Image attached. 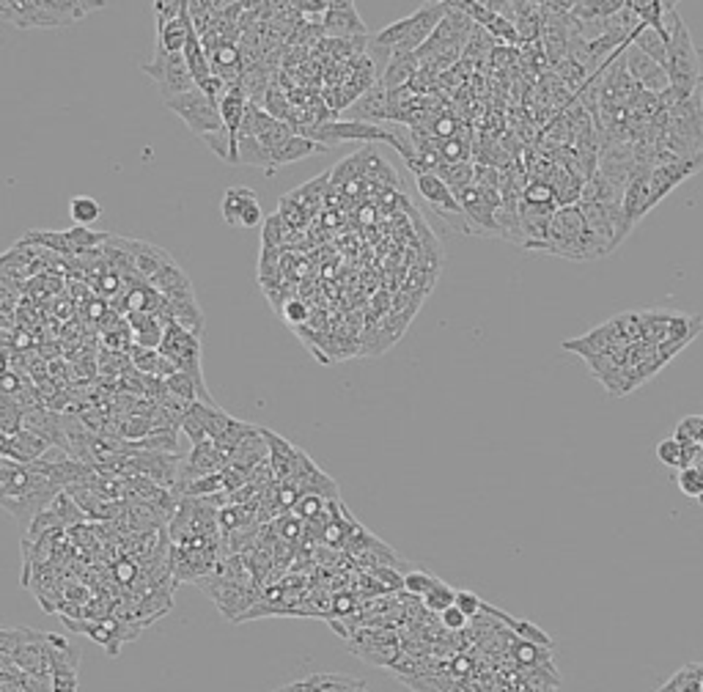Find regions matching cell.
<instances>
[{
  "mask_svg": "<svg viewBox=\"0 0 703 692\" xmlns=\"http://www.w3.org/2000/svg\"><path fill=\"white\" fill-rule=\"evenodd\" d=\"M437 176L451 187L454 196L465 193L467 187H473V176H475V163H459V165H442L437 171Z\"/></svg>",
  "mask_w": 703,
  "mask_h": 692,
  "instance_id": "31",
  "label": "cell"
},
{
  "mask_svg": "<svg viewBox=\"0 0 703 692\" xmlns=\"http://www.w3.org/2000/svg\"><path fill=\"white\" fill-rule=\"evenodd\" d=\"M465 217L473 229V234L478 237H492L500 239V229H497V209L503 206V196L495 190H481V187H467L465 193L457 196Z\"/></svg>",
  "mask_w": 703,
  "mask_h": 692,
  "instance_id": "9",
  "label": "cell"
},
{
  "mask_svg": "<svg viewBox=\"0 0 703 692\" xmlns=\"http://www.w3.org/2000/svg\"><path fill=\"white\" fill-rule=\"evenodd\" d=\"M415 184H418V193L421 198L440 214V220L445 226H451L457 234H473L467 217H465V209L459 204V198L454 196V190L448 184H445L437 173H424V176H415Z\"/></svg>",
  "mask_w": 703,
  "mask_h": 692,
  "instance_id": "7",
  "label": "cell"
},
{
  "mask_svg": "<svg viewBox=\"0 0 703 692\" xmlns=\"http://www.w3.org/2000/svg\"><path fill=\"white\" fill-rule=\"evenodd\" d=\"M632 44L637 50H643L649 58H654L657 64H667V47H670V36L662 34L657 28H649V25H641L637 28V34L632 36Z\"/></svg>",
  "mask_w": 703,
  "mask_h": 692,
  "instance_id": "25",
  "label": "cell"
},
{
  "mask_svg": "<svg viewBox=\"0 0 703 692\" xmlns=\"http://www.w3.org/2000/svg\"><path fill=\"white\" fill-rule=\"evenodd\" d=\"M204 143L209 146V151H212L214 157H220V160L231 163V141H229V133L209 135V138H204Z\"/></svg>",
  "mask_w": 703,
  "mask_h": 692,
  "instance_id": "47",
  "label": "cell"
},
{
  "mask_svg": "<svg viewBox=\"0 0 703 692\" xmlns=\"http://www.w3.org/2000/svg\"><path fill=\"white\" fill-rule=\"evenodd\" d=\"M649 209H654V204H651V171L649 168H634V173L626 181V193H624L626 223L634 226Z\"/></svg>",
  "mask_w": 703,
  "mask_h": 692,
  "instance_id": "18",
  "label": "cell"
},
{
  "mask_svg": "<svg viewBox=\"0 0 703 692\" xmlns=\"http://www.w3.org/2000/svg\"><path fill=\"white\" fill-rule=\"evenodd\" d=\"M292 9L300 14V17H325L330 12V0H295Z\"/></svg>",
  "mask_w": 703,
  "mask_h": 692,
  "instance_id": "46",
  "label": "cell"
},
{
  "mask_svg": "<svg viewBox=\"0 0 703 692\" xmlns=\"http://www.w3.org/2000/svg\"><path fill=\"white\" fill-rule=\"evenodd\" d=\"M149 286L154 289V292H159L163 294L166 300H182V297H193L196 292H193V280H190L187 275H184V270L174 262V264H168L163 272H159Z\"/></svg>",
  "mask_w": 703,
  "mask_h": 692,
  "instance_id": "23",
  "label": "cell"
},
{
  "mask_svg": "<svg viewBox=\"0 0 703 692\" xmlns=\"http://www.w3.org/2000/svg\"><path fill=\"white\" fill-rule=\"evenodd\" d=\"M184 58H187V67L196 77V85H204L209 77H212V64H209V55L201 44V36L198 30L193 28V34H190L187 44H184Z\"/></svg>",
  "mask_w": 703,
  "mask_h": 692,
  "instance_id": "26",
  "label": "cell"
},
{
  "mask_svg": "<svg viewBox=\"0 0 703 692\" xmlns=\"http://www.w3.org/2000/svg\"><path fill=\"white\" fill-rule=\"evenodd\" d=\"M159 355L171 360L176 371L196 376L198 382H204V371H201V335L184 330L176 322H166V338L159 346Z\"/></svg>",
  "mask_w": 703,
  "mask_h": 692,
  "instance_id": "8",
  "label": "cell"
},
{
  "mask_svg": "<svg viewBox=\"0 0 703 692\" xmlns=\"http://www.w3.org/2000/svg\"><path fill=\"white\" fill-rule=\"evenodd\" d=\"M100 214H102V206H100L97 198H91V196H75L69 201V217H72L75 226L91 229L100 220Z\"/></svg>",
  "mask_w": 703,
  "mask_h": 692,
  "instance_id": "29",
  "label": "cell"
},
{
  "mask_svg": "<svg viewBox=\"0 0 703 692\" xmlns=\"http://www.w3.org/2000/svg\"><path fill=\"white\" fill-rule=\"evenodd\" d=\"M151 9L157 14V25H166V22H174L184 12V0H157Z\"/></svg>",
  "mask_w": 703,
  "mask_h": 692,
  "instance_id": "43",
  "label": "cell"
},
{
  "mask_svg": "<svg viewBox=\"0 0 703 692\" xmlns=\"http://www.w3.org/2000/svg\"><path fill=\"white\" fill-rule=\"evenodd\" d=\"M442 17H445V4H424L418 12H412L404 20L388 25L385 30H379L374 36V44L391 52H418L432 39Z\"/></svg>",
  "mask_w": 703,
  "mask_h": 692,
  "instance_id": "4",
  "label": "cell"
},
{
  "mask_svg": "<svg viewBox=\"0 0 703 692\" xmlns=\"http://www.w3.org/2000/svg\"><path fill=\"white\" fill-rule=\"evenodd\" d=\"M267 446H270V467H272V476L278 484H286L292 481L297 467H300V448L292 446L289 439H283L280 434H275L272 429H262Z\"/></svg>",
  "mask_w": 703,
  "mask_h": 692,
  "instance_id": "17",
  "label": "cell"
},
{
  "mask_svg": "<svg viewBox=\"0 0 703 692\" xmlns=\"http://www.w3.org/2000/svg\"><path fill=\"white\" fill-rule=\"evenodd\" d=\"M418 72H421V60H418V55H415V52H393V55L388 58L385 72L379 75V83H382V88H385V91L391 93V91L407 88V85L415 80V75H418Z\"/></svg>",
  "mask_w": 703,
  "mask_h": 692,
  "instance_id": "19",
  "label": "cell"
},
{
  "mask_svg": "<svg viewBox=\"0 0 703 692\" xmlns=\"http://www.w3.org/2000/svg\"><path fill=\"white\" fill-rule=\"evenodd\" d=\"M457 608H459L467 618H475V616L487 613L484 599H478V596H475L473 591H459V593H457Z\"/></svg>",
  "mask_w": 703,
  "mask_h": 692,
  "instance_id": "44",
  "label": "cell"
},
{
  "mask_svg": "<svg viewBox=\"0 0 703 692\" xmlns=\"http://www.w3.org/2000/svg\"><path fill=\"white\" fill-rule=\"evenodd\" d=\"M53 692H77V668L58 665L53 671Z\"/></svg>",
  "mask_w": 703,
  "mask_h": 692,
  "instance_id": "41",
  "label": "cell"
},
{
  "mask_svg": "<svg viewBox=\"0 0 703 692\" xmlns=\"http://www.w3.org/2000/svg\"><path fill=\"white\" fill-rule=\"evenodd\" d=\"M319 151H327V146L316 143V141H308V138H303V135H295L292 141H286V143L272 154V173H275L280 165H289V163L305 160V157L319 154Z\"/></svg>",
  "mask_w": 703,
  "mask_h": 692,
  "instance_id": "24",
  "label": "cell"
},
{
  "mask_svg": "<svg viewBox=\"0 0 703 692\" xmlns=\"http://www.w3.org/2000/svg\"><path fill=\"white\" fill-rule=\"evenodd\" d=\"M341 118L346 121H363V124H379L382 121H391V102H388V91L382 88V83H376L374 88H368L360 100L352 102Z\"/></svg>",
  "mask_w": 703,
  "mask_h": 692,
  "instance_id": "15",
  "label": "cell"
},
{
  "mask_svg": "<svg viewBox=\"0 0 703 692\" xmlns=\"http://www.w3.org/2000/svg\"><path fill=\"white\" fill-rule=\"evenodd\" d=\"M670 20V47H667V77H670V85H674L682 97H692V93L700 91L703 85V69H700V58H698V50H695V42H692V34L687 22L682 20L679 9L674 6L667 14Z\"/></svg>",
  "mask_w": 703,
  "mask_h": 692,
  "instance_id": "3",
  "label": "cell"
},
{
  "mask_svg": "<svg viewBox=\"0 0 703 692\" xmlns=\"http://www.w3.org/2000/svg\"><path fill=\"white\" fill-rule=\"evenodd\" d=\"M50 443L42 439L39 434L22 429L20 434L14 437H4L0 439V459H12V462H20V464H34L39 459H44L50 454Z\"/></svg>",
  "mask_w": 703,
  "mask_h": 692,
  "instance_id": "16",
  "label": "cell"
},
{
  "mask_svg": "<svg viewBox=\"0 0 703 692\" xmlns=\"http://www.w3.org/2000/svg\"><path fill=\"white\" fill-rule=\"evenodd\" d=\"M533 250H541V253H550V256H561L569 262H596V259L610 253V250H607L591 234L580 206H561L553 217L547 242L536 245Z\"/></svg>",
  "mask_w": 703,
  "mask_h": 692,
  "instance_id": "2",
  "label": "cell"
},
{
  "mask_svg": "<svg viewBox=\"0 0 703 692\" xmlns=\"http://www.w3.org/2000/svg\"><path fill=\"white\" fill-rule=\"evenodd\" d=\"M20 431H22V410L14 398L4 396V401H0V434L14 437Z\"/></svg>",
  "mask_w": 703,
  "mask_h": 692,
  "instance_id": "36",
  "label": "cell"
},
{
  "mask_svg": "<svg viewBox=\"0 0 703 692\" xmlns=\"http://www.w3.org/2000/svg\"><path fill=\"white\" fill-rule=\"evenodd\" d=\"M522 204L536 206V209H547V212H558L561 209L558 196H555V190L550 187V181H528Z\"/></svg>",
  "mask_w": 703,
  "mask_h": 692,
  "instance_id": "30",
  "label": "cell"
},
{
  "mask_svg": "<svg viewBox=\"0 0 703 692\" xmlns=\"http://www.w3.org/2000/svg\"><path fill=\"white\" fill-rule=\"evenodd\" d=\"M55 514H58V519L63 522V527H72V525H80V522H85L88 517L83 514V509L77 506V503L67 495V492H61L55 500H53V506H50Z\"/></svg>",
  "mask_w": 703,
  "mask_h": 692,
  "instance_id": "35",
  "label": "cell"
},
{
  "mask_svg": "<svg viewBox=\"0 0 703 692\" xmlns=\"http://www.w3.org/2000/svg\"><path fill=\"white\" fill-rule=\"evenodd\" d=\"M80 305L69 297V294H58L55 297V302L50 305V310L55 313V317L61 319V322H69V319H75V310H77Z\"/></svg>",
  "mask_w": 703,
  "mask_h": 692,
  "instance_id": "48",
  "label": "cell"
},
{
  "mask_svg": "<svg viewBox=\"0 0 703 692\" xmlns=\"http://www.w3.org/2000/svg\"><path fill=\"white\" fill-rule=\"evenodd\" d=\"M698 171H703V154L690 157V160H667V163H659L651 171V204L657 206L667 193H674L684 179L695 176Z\"/></svg>",
  "mask_w": 703,
  "mask_h": 692,
  "instance_id": "11",
  "label": "cell"
},
{
  "mask_svg": "<svg viewBox=\"0 0 703 692\" xmlns=\"http://www.w3.org/2000/svg\"><path fill=\"white\" fill-rule=\"evenodd\" d=\"M514 659L520 665H538V668H550L553 671V659H550V648H541L536 643L520 640L514 643Z\"/></svg>",
  "mask_w": 703,
  "mask_h": 692,
  "instance_id": "33",
  "label": "cell"
},
{
  "mask_svg": "<svg viewBox=\"0 0 703 692\" xmlns=\"http://www.w3.org/2000/svg\"><path fill=\"white\" fill-rule=\"evenodd\" d=\"M130 250L135 256V267H138V275L151 283L159 272H163L168 264H174L171 253H166L163 247L157 245H149V242H138V239H130Z\"/></svg>",
  "mask_w": 703,
  "mask_h": 692,
  "instance_id": "21",
  "label": "cell"
},
{
  "mask_svg": "<svg viewBox=\"0 0 703 692\" xmlns=\"http://www.w3.org/2000/svg\"><path fill=\"white\" fill-rule=\"evenodd\" d=\"M624 346H629V343L618 335L613 319H610V322H604V325H599V327H594V330L586 333L583 338L563 341V350L578 352L586 363L594 360V358H602V355H607V352H613V350H624Z\"/></svg>",
  "mask_w": 703,
  "mask_h": 692,
  "instance_id": "12",
  "label": "cell"
},
{
  "mask_svg": "<svg viewBox=\"0 0 703 692\" xmlns=\"http://www.w3.org/2000/svg\"><path fill=\"white\" fill-rule=\"evenodd\" d=\"M679 487L687 497H700L703 495V473L698 467H684L679 470Z\"/></svg>",
  "mask_w": 703,
  "mask_h": 692,
  "instance_id": "40",
  "label": "cell"
},
{
  "mask_svg": "<svg viewBox=\"0 0 703 692\" xmlns=\"http://www.w3.org/2000/svg\"><path fill=\"white\" fill-rule=\"evenodd\" d=\"M327 503H330V500H325V497H316V495H303V497H300V503L295 506V517H300L303 522H311V519L322 517V514L327 511Z\"/></svg>",
  "mask_w": 703,
  "mask_h": 692,
  "instance_id": "38",
  "label": "cell"
},
{
  "mask_svg": "<svg viewBox=\"0 0 703 692\" xmlns=\"http://www.w3.org/2000/svg\"><path fill=\"white\" fill-rule=\"evenodd\" d=\"M278 217L283 220L286 229H303L308 223V206L295 196H283L278 206Z\"/></svg>",
  "mask_w": 703,
  "mask_h": 692,
  "instance_id": "34",
  "label": "cell"
},
{
  "mask_svg": "<svg viewBox=\"0 0 703 692\" xmlns=\"http://www.w3.org/2000/svg\"><path fill=\"white\" fill-rule=\"evenodd\" d=\"M116 575H118V580H121V583H130V580H135L138 569H135V566H133L130 560H124V563H118V566H116Z\"/></svg>",
  "mask_w": 703,
  "mask_h": 692,
  "instance_id": "51",
  "label": "cell"
},
{
  "mask_svg": "<svg viewBox=\"0 0 703 692\" xmlns=\"http://www.w3.org/2000/svg\"><path fill=\"white\" fill-rule=\"evenodd\" d=\"M141 72L149 75L159 85V97H163V102L196 88V77L187 67L184 52H166V50L154 47V58L141 67Z\"/></svg>",
  "mask_w": 703,
  "mask_h": 692,
  "instance_id": "6",
  "label": "cell"
},
{
  "mask_svg": "<svg viewBox=\"0 0 703 692\" xmlns=\"http://www.w3.org/2000/svg\"><path fill=\"white\" fill-rule=\"evenodd\" d=\"M434 580H437V577H432V575H426V572H407V575H404V588H407L409 593L421 596V599H424V596L432 591Z\"/></svg>",
  "mask_w": 703,
  "mask_h": 692,
  "instance_id": "42",
  "label": "cell"
},
{
  "mask_svg": "<svg viewBox=\"0 0 703 692\" xmlns=\"http://www.w3.org/2000/svg\"><path fill=\"white\" fill-rule=\"evenodd\" d=\"M322 28L333 39H368L366 22L360 20L355 4H346V0L330 4V12L322 17Z\"/></svg>",
  "mask_w": 703,
  "mask_h": 692,
  "instance_id": "14",
  "label": "cell"
},
{
  "mask_svg": "<svg viewBox=\"0 0 703 692\" xmlns=\"http://www.w3.org/2000/svg\"><path fill=\"white\" fill-rule=\"evenodd\" d=\"M657 456L667 467H682V470L687 467V446L682 443V439H676V437L662 439V443L657 446Z\"/></svg>",
  "mask_w": 703,
  "mask_h": 692,
  "instance_id": "37",
  "label": "cell"
},
{
  "mask_svg": "<svg viewBox=\"0 0 703 692\" xmlns=\"http://www.w3.org/2000/svg\"><path fill=\"white\" fill-rule=\"evenodd\" d=\"M629 6L637 17H641L643 25L657 28L670 36V28L665 25V17L670 14V9H674L676 4H665V0H629Z\"/></svg>",
  "mask_w": 703,
  "mask_h": 692,
  "instance_id": "27",
  "label": "cell"
},
{
  "mask_svg": "<svg viewBox=\"0 0 703 692\" xmlns=\"http://www.w3.org/2000/svg\"><path fill=\"white\" fill-rule=\"evenodd\" d=\"M440 624H442L445 629H448V632H462V629L470 624V618L454 605V608H448V610H445V613L440 616Z\"/></svg>",
  "mask_w": 703,
  "mask_h": 692,
  "instance_id": "49",
  "label": "cell"
},
{
  "mask_svg": "<svg viewBox=\"0 0 703 692\" xmlns=\"http://www.w3.org/2000/svg\"><path fill=\"white\" fill-rule=\"evenodd\" d=\"M457 588H451L448 583H442V580H434V585H432V591L424 596V605H426V610H432V613H445L448 608H454L457 605Z\"/></svg>",
  "mask_w": 703,
  "mask_h": 692,
  "instance_id": "32",
  "label": "cell"
},
{
  "mask_svg": "<svg viewBox=\"0 0 703 692\" xmlns=\"http://www.w3.org/2000/svg\"><path fill=\"white\" fill-rule=\"evenodd\" d=\"M166 108L171 113H176L187 124V130L193 135H198L201 141L209 138V135H217V133H226V124H222L220 108L206 97L198 85L193 91L179 93V97L166 100Z\"/></svg>",
  "mask_w": 703,
  "mask_h": 692,
  "instance_id": "5",
  "label": "cell"
},
{
  "mask_svg": "<svg viewBox=\"0 0 703 692\" xmlns=\"http://www.w3.org/2000/svg\"><path fill=\"white\" fill-rule=\"evenodd\" d=\"M193 34V20H190V6L184 4V12L166 25H157V47L166 52H184V44Z\"/></svg>",
  "mask_w": 703,
  "mask_h": 692,
  "instance_id": "22",
  "label": "cell"
},
{
  "mask_svg": "<svg viewBox=\"0 0 703 692\" xmlns=\"http://www.w3.org/2000/svg\"><path fill=\"white\" fill-rule=\"evenodd\" d=\"M473 184H475V187H481V190H495V193H500V190H503V168H495V165H475Z\"/></svg>",
  "mask_w": 703,
  "mask_h": 692,
  "instance_id": "39",
  "label": "cell"
},
{
  "mask_svg": "<svg viewBox=\"0 0 703 692\" xmlns=\"http://www.w3.org/2000/svg\"><path fill=\"white\" fill-rule=\"evenodd\" d=\"M133 333V343L141 350H159L166 338V322L154 317V313H133V317H124Z\"/></svg>",
  "mask_w": 703,
  "mask_h": 692,
  "instance_id": "20",
  "label": "cell"
},
{
  "mask_svg": "<svg viewBox=\"0 0 703 692\" xmlns=\"http://www.w3.org/2000/svg\"><path fill=\"white\" fill-rule=\"evenodd\" d=\"M283 319L289 322V325H295V327L305 325L308 322V305L303 300H297V297L286 300V305H283Z\"/></svg>",
  "mask_w": 703,
  "mask_h": 692,
  "instance_id": "45",
  "label": "cell"
},
{
  "mask_svg": "<svg viewBox=\"0 0 703 692\" xmlns=\"http://www.w3.org/2000/svg\"><path fill=\"white\" fill-rule=\"evenodd\" d=\"M239 163L242 165H253V168H264L272 176L270 151L259 143V138H253V135H242L239 138Z\"/></svg>",
  "mask_w": 703,
  "mask_h": 692,
  "instance_id": "28",
  "label": "cell"
},
{
  "mask_svg": "<svg viewBox=\"0 0 703 692\" xmlns=\"http://www.w3.org/2000/svg\"><path fill=\"white\" fill-rule=\"evenodd\" d=\"M220 214L231 229H253L264 217L259 206V196L250 187H229L220 201Z\"/></svg>",
  "mask_w": 703,
  "mask_h": 692,
  "instance_id": "10",
  "label": "cell"
},
{
  "mask_svg": "<svg viewBox=\"0 0 703 692\" xmlns=\"http://www.w3.org/2000/svg\"><path fill=\"white\" fill-rule=\"evenodd\" d=\"M105 6H108L105 0H4L0 4V20L22 30L30 28L58 30L75 25L77 20Z\"/></svg>",
  "mask_w": 703,
  "mask_h": 692,
  "instance_id": "1",
  "label": "cell"
},
{
  "mask_svg": "<svg viewBox=\"0 0 703 692\" xmlns=\"http://www.w3.org/2000/svg\"><path fill=\"white\" fill-rule=\"evenodd\" d=\"M489 60H492V67H497V69H503L505 67V72H508V67L511 64H517L520 60V50L517 47H495V52L489 55Z\"/></svg>",
  "mask_w": 703,
  "mask_h": 692,
  "instance_id": "50",
  "label": "cell"
},
{
  "mask_svg": "<svg viewBox=\"0 0 703 692\" xmlns=\"http://www.w3.org/2000/svg\"><path fill=\"white\" fill-rule=\"evenodd\" d=\"M624 60H626V69H629L632 80L641 85L643 91H649V93H665L670 88L667 69L662 64H657L654 58H649L643 50H637L634 44H629L624 50Z\"/></svg>",
  "mask_w": 703,
  "mask_h": 692,
  "instance_id": "13",
  "label": "cell"
}]
</instances>
